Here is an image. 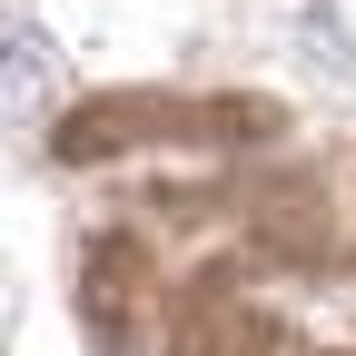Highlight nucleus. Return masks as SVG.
Wrapping results in <instances>:
<instances>
[{
    "label": "nucleus",
    "mask_w": 356,
    "mask_h": 356,
    "mask_svg": "<svg viewBox=\"0 0 356 356\" xmlns=\"http://www.w3.org/2000/svg\"><path fill=\"white\" fill-rule=\"evenodd\" d=\"M0 79H10V89H50V79H60L50 40H30V30H10V20H0Z\"/></svg>",
    "instance_id": "obj_1"
}]
</instances>
